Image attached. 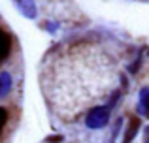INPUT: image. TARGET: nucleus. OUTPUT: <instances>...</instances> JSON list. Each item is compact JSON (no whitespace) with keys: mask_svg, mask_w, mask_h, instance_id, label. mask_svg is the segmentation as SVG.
Masks as SVG:
<instances>
[{"mask_svg":"<svg viewBox=\"0 0 149 143\" xmlns=\"http://www.w3.org/2000/svg\"><path fill=\"white\" fill-rule=\"evenodd\" d=\"M109 107L108 106H98V107H93L91 111L87 113V119H85V124L93 130H98L104 128L106 124L109 122Z\"/></svg>","mask_w":149,"mask_h":143,"instance_id":"1","label":"nucleus"},{"mask_svg":"<svg viewBox=\"0 0 149 143\" xmlns=\"http://www.w3.org/2000/svg\"><path fill=\"white\" fill-rule=\"evenodd\" d=\"M10 51H11V40L4 30H0V60L8 59Z\"/></svg>","mask_w":149,"mask_h":143,"instance_id":"2","label":"nucleus"},{"mask_svg":"<svg viewBox=\"0 0 149 143\" xmlns=\"http://www.w3.org/2000/svg\"><path fill=\"white\" fill-rule=\"evenodd\" d=\"M17 6L26 17H30V19L36 17V6H34L32 0H17Z\"/></svg>","mask_w":149,"mask_h":143,"instance_id":"3","label":"nucleus"},{"mask_svg":"<svg viewBox=\"0 0 149 143\" xmlns=\"http://www.w3.org/2000/svg\"><path fill=\"white\" fill-rule=\"evenodd\" d=\"M10 88H11V77H10V73L2 72L0 73V98L6 96L10 92Z\"/></svg>","mask_w":149,"mask_h":143,"instance_id":"4","label":"nucleus"},{"mask_svg":"<svg viewBox=\"0 0 149 143\" xmlns=\"http://www.w3.org/2000/svg\"><path fill=\"white\" fill-rule=\"evenodd\" d=\"M140 113H143L146 117H149V88H143L140 94Z\"/></svg>","mask_w":149,"mask_h":143,"instance_id":"5","label":"nucleus"},{"mask_svg":"<svg viewBox=\"0 0 149 143\" xmlns=\"http://www.w3.org/2000/svg\"><path fill=\"white\" fill-rule=\"evenodd\" d=\"M138 128H140V121H138V119H132L130 124H128L127 134H125V141H123V143H130V141H132V137H134V136H136V132H138Z\"/></svg>","mask_w":149,"mask_h":143,"instance_id":"6","label":"nucleus"},{"mask_svg":"<svg viewBox=\"0 0 149 143\" xmlns=\"http://www.w3.org/2000/svg\"><path fill=\"white\" fill-rule=\"evenodd\" d=\"M6 121H8V111L4 109V107H0V132H2V128H4V124H6Z\"/></svg>","mask_w":149,"mask_h":143,"instance_id":"7","label":"nucleus"},{"mask_svg":"<svg viewBox=\"0 0 149 143\" xmlns=\"http://www.w3.org/2000/svg\"><path fill=\"white\" fill-rule=\"evenodd\" d=\"M146 143H149V126L146 128Z\"/></svg>","mask_w":149,"mask_h":143,"instance_id":"8","label":"nucleus"}]
</instances>
